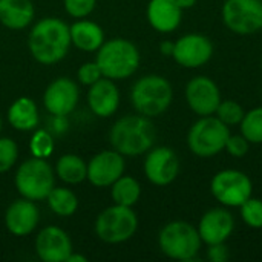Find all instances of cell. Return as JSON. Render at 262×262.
I'll return each instance as SVG.
<instances>
[{
  "label": "cell",
  "mask_w": 262,
  "mask_h": 262,
  "mask_svg": "<svg viewBox=\"0 0 262 262\" xmlns=\"http://www.w3.org/2000/svg\"><path fill=\"white\" fill-rule=\"evenodd\" d=\"M261 69H262V57H261Z\"/></svg>",
  "instance_id": "cell-40"
},
{
  "label": "cell",
  "mask_w": 262,
  "mask_h": 262,
  "mask_svg": "<svg viewBox=\"0 0 262 262\" xmlns=\"http://www.w3.org/2000/svg\"><path fill=\"white\" fill-rule=\"evenodd\" d=\"M40 221V212L34 201L21 198L9 204L5 213V226L9 233L15 236H26L32 233Z\"/></svg>",
  "instance_id": "cell-18"
},
{
  "label": "cell",
  "mask_w": 262,
  "mask_h": 262,
  "mask_svg": "<svg viewBox=\"0 0 262 262\" xmlns=\"http://www.w3.org/2000/svg\"><path fill=\"white\" fill-rule=\"evenodd\" d=\"M48 206L57 216H72L78 207L77 195L68 187H54L48 195Z\"/></svg>",
  "instance_id": "cell-26"
},
{
  "label": "cell",
  "mask_w": 262,
  "mask_h": 262,
  "mask_svg": "<svg viewBox=\"0 0 262 262\" xmlns=\"http://www.w3.org/2000/svg\"><path fill=\"white\" fill-rule=\"evenodd\" d=\"M261 31H262V26H261Z\"/></svg>",
  "instance_id": "cell-41"
},
{
  "label": "cell",
  "mask_w": 262,
  "mask_h": 262,
  "mask_svg": "<svg viewBox=\"0 0 262 262\" xmlns=\"http://www.w3.org/2000/svg\"><path fill=\"white\" fill-rule=\"evenodd\" d=\"M111 196L115 204L132 207L141 196V186L140 183L129 175H121L112 186H111Z\"/></svg>",
  "instance_id": "cell-25"
},
{
  "label": "cell",
  "mask_w": 262,
  "mask_h": 262,
  "mask_svg": "<svg viewBox=\"0 0 262 262\" xmlns=\"http://www.w3.org/2000/svg\"><path fill=\"white\" fill-rule=\"evenodd\" d=\"M196 229L201 241L207 246L226 243L233 233L235 218L224 207L210 209L201 216Z\"/></svg>",
  "instance_id": "cell-17"
},
{
  "label": "cell",
  "mask_w": 262,
  "mask_h": 262,
  "mask_svg": "<svg viewBox=\"0 0 262 262\" xmlns=\"http://www.w3.org/2000/svg\"><path fill=\"white\" fill-rule=\"evenodd\" d=\"M124 157L117 150H103L88 163V181L95 187H111L124 175Z\"/></svg>",
  "instance_id": "cell-15"
},
{
  "label": "cell",
  "mask_w": 262,
  "mask_h": 262,
  "mask_svg": "<svg viewBox=\"0 0 262 262\" xmlns=\"http://www.w3.org/2000/svg\"><path fill=\"white\" fill-rule=\"evenodd\" d=\"M66 262H88V258L83 255H77V253H71Z\"/></svg>",
  "instance_id": "cell-38"
},
{
  "label": "cell",
  "mask_w": 262,
  "mask_h": 262,
  "mask_svg": "<svg viewBox=\"0 0 262 262\" xmlns=\"http://www.w3.org/2000/svg\"><path fill=\"white\" fill-rule=\"evenodd\" d=\"M180 173V160L173 149L160 146L147 150L144 175L155 186H169Z\"/></svg>",
  "instance_id": "cell-11"
},
{
  "label": "cell",
  "mask_w": 262,
  "mask_h": 262,
  "mask_svg": "<svg viewBox=\"0 0 262 262\" xmlns=\"http://www.w3.org/2000/svg\"><path fill=\"white\" fill-rule=\"evenodd\" d=\"M157 130L149 117L124 115L114 123L109 132V141L114 150L123 157H138L152 149Z\"/></svg>",
  "instance_id": "cell-2"
},
{
  "label": "cell",
  "mask_w": 262,
  "mask_h": 262,
  "mask_svg": "<svg viewBox=\"0 0 262 262\" xmlns=\"http://www.w3.org/2000/svg\"><path fill=\"white\" fill-rule=\"evenodd\" d=\"M229 135L227 124L218 117L206 115L192 124L187 134V146L196 157L210 158L224 150Z\"/></svg>",
  "instance_id": "cell-6"
},
{
  "label": "cell",
  "mask_w": 262,
  "mask_h": 262,
  "mask_svg": "<svg viewBox=\"0 0 262 262\" xmlns=\"http://www.w3.org/2000/svg\"><path fill=\"white\" fill-rule=\"evenodd\" d=\"M210 192L224 207H239L252 196L253 184L244 172L226 169L212 178Z\"/></svg>",
  "instance_id": "cell-9"
},
{
  "label": "cell",
  "mask_w": 262,
  "mask_h": 262,
  "mask_svg": "<svg viewBox=\"0 0 262 262\" xmlns=\"http://www.w3.org/2000/svg\"><path fill=\"white\" fill-rule=\"evenodd\" d=\"M249 147H250V143L249 140L241 134V135H229L227 138V143H226V150L229 155L235 157V158H243L247 155L249 152Z\"/></svg>",
  "instance_id": "cell-33"
},
{
  "label": "cell",
  "mask_w": 262,
  "mask_h": 262,
  "mask_svg": "<svg viewBox=\"0 0 262 262\" xmlns=\"http://www.w3.org/2000/svg\"><path fill=\"white\" fill-rule=\"evenodd\" d=\"M2 127H3V121H2V117H0V132H2Z\"/></svg>",
  "instance_id": "cell-39"
},
{
  "label": "cell",
  "mask_w": 262,
  "mask_h": 262,
  "mask_svg": "<svg viewBox=\"0 0 262 262\" xmlns=\"http://www.w3.org/2000/svg\"><path fill=\"white\" fill-rule=\"evenodd\" d=\"M97 64L103 77L111 80H124L134 75L140 66L138 48L126 38H111L97 51Z\"/></svg>",
  "instance_id": "cell-3"
},
{
  "label": "cell",
  "mask_w": 262,
  "mask_h": 262,
  "mask_svg": "<svg viewBox=\"0 0 262 262\" xmlns=\"http://www.w3.org/2000/svg\"><path fill=\"white\" fill-rule=\"evenodd\" d=\"M78 80L81 84H86V86H91L94 84L95 81H98L103 74H101V69L100 66L97 64V61H88V63H83L80 68H78Z\"/></svg>",
  "instance_id": "cell-34"
},
{
  "label": "cell",
  "mask_w": 262,
  "mask_h": 262,
  "mask_svg": "<svg viewBox=\"0 0 262 262\" xmlns=\"http://www.w3.org/2000/svg\"><path fill=\"white\" fill-rule=\"evenodd\" d=\"M173 100V89L161 75H144L135 81L130 91V101L135 111L144 117L155 118L164 114Z\"/></svg>",
  "instance_id": "cell-4"
},
{
  "label": "cell",
  "mask_w": 262,
  "mask_h": 262,
  "mask_svg": "<svg viewBox=\"0 0 262 262\" xmlns=\"http://www.w3.org/2000/svg\"><path fill=\"white\" fill-rule=\"evenodd\" d=\"M54 170L43 158H31L21 163L15 172L17 192L31 201L46 200L54 189Z\"/></svg>",
  "instance_id": "cell-8"
},
{
  "label": "cell",
  "mask_w": 262,
  "mask_h": 262,
  "mask_svg": "<svg viewBox=\"0 0 262 262\" xmlns=\"http://www.w3.org/2000/svg\"><path fill=\"white\" fill-rule=\"evenodd\" d=\"M198 229L186 221H172L166 224L158 235L160 250L170 259L195 261L201 249Z\"/></svg>",
  "instance_id": "cell-5"
},
{
  "label": "cell",
  "mask_w": 262,
  "mask_h": 262,
  "mask_svg": "<svg viewBox=\"0 0 262 262\" xmlns=\"http://www.w3.org/2000/svg\"><path fill=\"white\" fill-rule=\"evenodd\" d=\"M35 253L43 262H66L72 253L71 238L60 227H45L35 238Z\"/></svg>",
  "instance_id": "cell-16"
},
{
  "label": "cell",
  "mask_w": 262,
  "mask_h": 262,
  "mask_svg": "<svg viewBox=\"0 0 262 262\" xmlns=\"http://www.w3.org/2000/svg\"><path fill=\"white\" fill-rule=\"evenodd\" d=\"M78 86L68 77H58L46 88L43 94V104L54 117L69 115L78 103Z\"/></svg>",
  "instance_id": "cell-14"
},
{
  "label": "cell",
  "mask_w": 262,
  "mask_h": 262,
  "mask_svg": "<svg viewBox=\"0 0 262 262\" xmlns=\"http://www.w3.org/2000/svg\"><path fill=\"white\" fill-rule=\"evenodd\" d=\"M177 3L180 5V8L184 11V9H190L196 5V0H177Z\"/></svg>",
  "instance_id": "cell-37"
},
{
  "label": "cell",
  "mask_w": 262,
  "mask_h": 262,
  "mask_svg": "<svg viewBox=\"0 0 262 262\" xmlns=\"http://www.w3.org/2000/svg\"><path fill=\"white\" fill-rule=\"evenodd\" d=\"M69 31L71 43L84 52H95L104 43V32L95 21L80 18L69 26Z\"/></svg>",
  "instance_id": "cell-22"
},
{
  "label": "cell",
  "mask_w": 262,
  "mask_h": 262,
  "mask_svg": "<svg viewBox=\"0 0 262 262\" xmlns=\"http://www.w3.org/2000/svg\"><path fill=\"white\" fill-rule=\"evenodd\" d=\"M34 15L35 9L31 0H0V23L8 29H25Z\"/></svg>",
  "instance_id": "cell-21"
},
{
  "label": "cell",
  "mask_w": 262,
  "mask_h": 262,
  "mask_svg": "<svg viewBox=\"0 0 262 262\" xmlns=\"http://www.w3.org/2000/svg\"><path fill=\"white\" fill-rule=\"evenodd\" d=\"M186 101L196 115H213L221 103V92L212 78L198 75L186 84Z\"/></svg>",
  "instance_id": "cell-13"
},
{
  "label": "cell",
  "mask_w": 262,
  "mask_h": 262,
  "mask_svg": "<svg viewBox=\"0 0 262 262\" xmlns=\"http://www.w3.org/2000/svg\"><path fill=\"white\" fill-rule=\"evenodd\" d=\"M57 177L66 184H80L88 178V164L74 154H66L57 160Z\"/></svg>",
  "instance_id": "cell-24"
},
{
  "label": "cell",
  "mask_w": 262,
  "mask_h": 262,
  "mask_svg": "<svg viewBox=\"0 0 262 262\" xmlns=\"http://www.w3.org/2000/svg\"><path fill=\"white\" fill-rule=\"evenodd\" d=\"M97 5V0H64V9L75 18H84Z\"/></svg>",
  "instance_id": "cell-32"
},
{
  "label": "cell",
  "mask_w": 262,
  "mask_h": 262,
  "mask_svg": "<svg viewBox=\"0 0 262 262\" xmlns=\"http://www.w3.org/2000/svg\"><path fill=\"white\" fill-rule=\"evenodd\" d=\"M149 25L163 34L175 31L183 18V9L177 0H150L146 9Z\"/></svg>",
  "instance_id": "cell-20"
},
{
  "label": "cell",
  "mask_w": 262,
  "mask_h": 262,
  "mask_svg": "<svg viewBox=\"0 0 262 262\" xmlns=\"http://www.w3.org/2000/svg\"><path fill=\"white\" fill-rule=\"evenodd\" d=\"M216 117L227 126H235L239 124L243 117H244V109L236 103L235 100H221L218 109H216Z\"/></svg>",
  "instance_id": "cell-29"
},
{
  "label": "cell",
  "mask_w": 262,
  "mask_h": 262,
  "mask_svg": "<svg viewBox=\"0 0 262 262\" xmlns=\"http://www.w3.org/2000/svg\"><path fill=\"white\" fill-rule=\"evenodd\" d=\"M71 45L69 26L57 17L38 20L28 37L31 55L41 64H54L63 60Z\"/></svg>",
  "instance_id": "cell-1"
},
{
  "label": "cell",
  "mask_w": 262,
  "mask_h": 262,
  "mask_svg": "<svg viewBox=\"0 0 262 262\" xmlns=\"http://www.w3.org/2000/svg\"><path fill=\"white\" fill-rule=\"evenodd\" d=\"M8 121L17 130H34L38 123V109L35 101L28 97L17 98L8 109Z\"/></svg>",
  "instance_id": "cell-23"
},
{
  "label": "cell",
  "mask_w": 262,
  "mask_h": 262,
  "mask_svg": "<svg viewBox=\"0 0 262 262\" xmlns=\"http://www.w3.org/2000/svg\"><path fill=\"white\" fill-rule=\"evenodd\" d=\"M173 48H175V41H169V40H166V41H163V43L160 45V51H161V54L166 55V57H172Z\"/></svg>",
  "instance_id": "cell-36"
},
{
  "label": "cell",
  "mask_w": 262,
  "mask_h": 262,
  "mask_svg": "<svg viewBox=\"0 0 262 262\" xmlns=\"http://www.w3.org/2000/svg\"><path fill=\"white\" fill-rule=\"evenodd\" d=\"M18 158V147L11 138H0V173L12 169Z\"/></svg>",
  "instance_id": "cell-31"
},
{
  "label": "cell",
  "mask_w": 262,
  "mask_h": 262,
  "mask_svg": "<svg viewBox=\"0 0 262 262\" xmlns=\"http://www.w3.org/2000/svg\"><path fill=\"white\" fill-rule=\"evenodd\" d=\"M138 229V218L132 207L114 204L104 209L95 220V233L106 244L129 241Z\"/></svg>",
  "instance_id": "cell-7"
},
{
  "label": "cell",
  "mask_w": 262,
  "mask_h": 262,
  "mask_svg": "<svg viewBox=\"0 0 262 262\" xmlns=\"http://www.w3.org/2000/svg\"><path fill=\"white\" fill-rule=\"evenodd\" d=\"M88 104L100 118L114 115L120 106V92L114 80L101 77L98 81L91 84L88 91Z\"/></svg>",
  "instance_id": "cell-19"
},
{
  "label": "cell",
  "mask_w": 262,
  "mask_h": 262,
  "mask_svg": "<svg viewBox=\"0 0 262 262\" xmlns=\"http://www.w3.org/2000/svg\"><path fill=\"white\" fill-rule=\"evenodd\" d=\"M243 221L252 229H262V201L250 196L239 206Z\"/></svg>",
  "instance_id": "cell-30"
},
{
  "label": "cell",
  "mask_w": 262,
  "mask_h": 262,
  "mask_svg": "<svg viewBox=\"0 0 262 262\" xmlns=\"http://www.w3.org/2000/svg\"><path fill=\"white\" fill-rule=\"evenodd\" d=\"M241 134L249 140L250 144L262 143V106L255 107L244 114L241 123Z\"/></svg>",
  "instance_id": "cell-27"
},
{
  "label": "cell",
  "mask_w": 262,
  "mask_h": 262,
  "mask_svg": "<svg viewBox=\"0 0 262 262\" xmlns=\"http://www.w3.org/2000/svg\"><path fill=\"white\" fill-rule=\"evenodd\" d=\"M29 149L32 152V155L35 158H48L52 150H54V140L52 135L45 130V129H38L34 132L31 143H29Z\"/></svg>",
  "instance_id": "cell-28"
},
{
  "label": "cell",
  "mask_w": 262,
  "mask_h": 262,
  "mask_svg": "<svg viewBox=\"0 0 262 262\" xmlns=\"http://www.w3.org/2000/svg\"><path fill=\"white\" fill-rule=\"evenodd\" d=\"M207 259L210 262H226L229 259V249L226 243L212 244L207 249Z\"/></svg>",
  "instance_id": "cell-35"
},
{
  "label": "cell",
  "mask_w": 262,
  "mask_h": 262,
  "mask_svg": "<svg viewBox=\"0 0 262 262\" xmlns=\"http://www.w3.org/2000/svg\"><path fill=\"white\" fill-rule=\"evenodd\" d=\"M213 55V43L203 34H186L175 41L172 58L183 68H200Z\"/></svg>",
  "instance_id": "cell-12"
},
{
  "label": "cell",
  "mask_w": 262,
  "mask_h": 262,
  "mask_svg": "<svg viewBox=\"0 0 262 262\" xmlns=\"http://www.w3.org/2000/svg\"><path fill=\"white\" fill-rule=\"evenodd\" d=\"M221 17L227 29L239 35L261 31L262 0H226Z\"/></svg>",
  "instance_id": "cell-10"
}]
</instances>
